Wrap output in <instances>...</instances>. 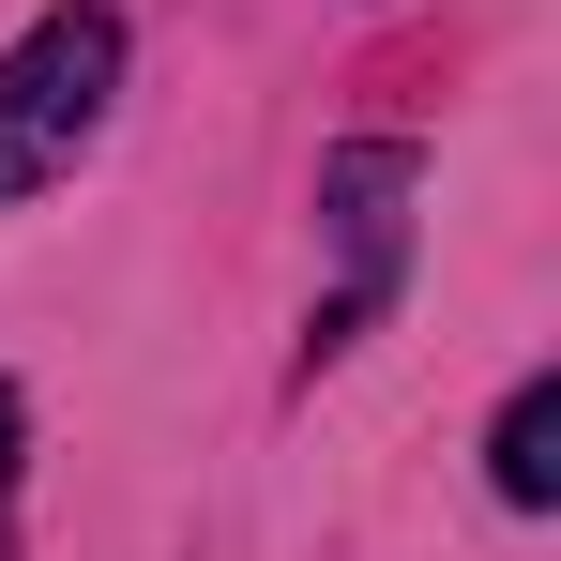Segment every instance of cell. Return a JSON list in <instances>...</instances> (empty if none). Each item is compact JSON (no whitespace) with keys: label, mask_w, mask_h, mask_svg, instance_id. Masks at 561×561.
<instances>
[{"label":"cell","mask_w":561,"mask_h":561,"mask_svg":"<svg viewBox=\"0 0 561 561\" xmlns=\"http://www.w3.org/2000/svg\"><path fill=\"white\" fill-rule=\"evenodd\" d=\"M106 92H122V15H106V0H61V15L0 61V213L92 152Z\"/></svg>","instance_id":"obj_1"},{"label":"cell","mask_w":561,"mask_h":561,"mask_svg":"<svg viewBox=\"0 0 561 561\" xmlns=\"http://www.w3.org/2000/svg\"><path fill=\"white\" fill-rule=\"evenodd\" d=\"M394 197H410V152H334V183H319V213H334V243H350V304H334V319H319V350H334V334H350V319H365L379 304V274H394Z\"/></svg>","instance_id":"obj_2"},{"label":"cell","mask_w":561,"mask_h":561,"mask_svg":"<svg viewBox=\"0 0 561 561\" xmlns=\"http://www.w3.org/2000/svg\"><path fill=\"white\" fill-rule=\"evenodd\" d=\"M485 470H501V501H531V516L561 501V379H531V394L501 410V440H485Z\"/></svg>","instance_id":"obj_3"},{"label":"cell","mask_w":561,"mask_h":561,"mask_svg":"<svg viewBox=\"0 0 561 561\" xmlns=\"http://www.w3.org/2000/svg\"><path fill=\"white\" fill-rule=\"evenodd\" d=\"M0 561H15V547H0Z\"/></svg>","instance_id":"obj_4"}]
</instances>
